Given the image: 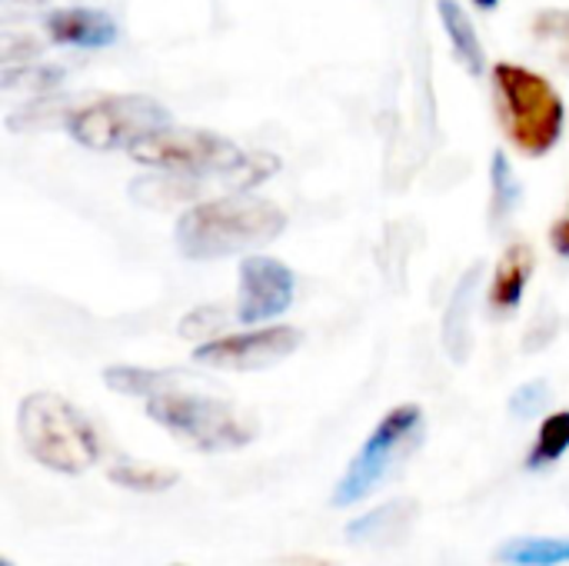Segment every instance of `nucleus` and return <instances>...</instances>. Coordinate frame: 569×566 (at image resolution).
I'll return each mask as SVG.
<instances>
[{"label":"nucleus","instance_id":"1","mask_svg":"<svg viewBox=\"0 0 569 566\" xmlns=\"http://www.w3.org/2000/svg\"><path fill=\"white\" fill-rule=\"evenodd\" d=\"M287 230V217L277 203L253 193L210 197L190 207L177 220V250L187 260H223L257 250Z\"/></svg>","mask_w":569,"mask_h":566},{"label":"nucleus","instance_id":"2","mask_svg":"<svg viewBox=\"0 0 569 566\" xmlns=\"http://www.w3.org/2000/svg\"><path fill=\"white\" fill-rule=\"evenodd\" d=\"M17 430L27 447V454L57 474H83L100 457V440L90 427V420L60 394L37 390L23 397L17 414Z\"/></svg>","mask_w":569,"mask_h":566},{"label":"nucleus","instance_id":"3","mask_svg":"<svg viewBox=\"0 0 569 566\" xmlns=\"http://www.w3.org/2000/svg\"><path fill=\"white\" fill-rule=\"evenodd\" d=\"M493 90L510 143L527 157H547L560 143L567 123V107L557 87L520 63H497Z\"/></svg>","mask_w":569,"mask_h":566},{"label":"nucleus","instance_id":"4","mask_svg":"<svg viewBox=\"0 0 569 566\" xmlns=\"http://www.w3.org/2000/svg\"><path fill=\"white\" fill-rule=\"evenodd\" d=\"M147 417L203 454L240 450L257 437V424L237 407L217 397L180 390L177 384L147 400Z\"/></svg>","mask_w":569,"mask_h":566},{"label":"nucleus","instance_id":"5","mask_svg":"<svg viewBox=\"0 0 569 566\" xmlns=\"http://www.w3.org/2000/svg\"><path fill=\"white\" fill-rule=\"evenodd\" d=\"M420 437H423V410L417 404L393 407L367 437L347 474L340 477L333 490V507L360 504L363 497L380 490L400 470V464L417 450Z\"/></svg>","mask_w":569,"mask_h":566},{"label":"nucleus","instance_id":"6","mask_svg":"<svg viewBox=\"0 0 569 566\" xmlns=\"http://www.w3.org/2000/svg\"><path fill=\"white\" fill-rule=\"evenodd\" d=\"M167 123H170L167 107L147 93L100 97L67 117L70 137L90 150H130L147 133H153Z\"/></svg>","mask_w":569,"mask_h":566},{"label":"nucleus","instance_id":"7","mask_svg":"<svg viewBox=\"0 0 569 566\" xmlns=\"http://www.w3.org/2000/svg\"><path fill=\"white\" fill-rule=\"evenodd\" d=\"M130 157L160 173H187V177H210L240 167L250 153L223 133L193 130V127H160L147 133L140 143L130 147Z\"/></svg>","mask_w":569,"mask_h":566},{"label":"nucleus","instance_id":"8","mask_svg":"<svg viewBox=\"0 0 569 566\" xmlns=\"http://www.w3.org/2000/svg\"><path fill=\"white\" fill-rule=\"evenodd\" d=\"M280 170V160L273 153H250L240 167L227 173H210V177H187V173H160V177H140L130 183V197L143 207H173V203H190V200H210L207 193L213 190H253L267 177Z\"/></svg>","mask_w":569,"mask_h":566},{"label":"nucleus","instance_id":"9","mask_svg":"<svg viewBox=\"0 0 569 566\" xmlns=\"http://www.w3.org/2000/svg\"><path fill=\"white\" fill-rule=\"evenodd\" d=\"M303 344L297 327H263L230 337H213L193 350V360L213 370H263L287 360Z\"/></svg>","mask_w":569,"mask_h":566},{"label":"nucleus","instance_id":"10","mask_svg":"<svg viewBox=\"0 0 569 566\" xmlns=\"http://www.w3.org/2000/svg\"><path fill=\"white\" fill-rule=\"evenodd\" d=\"M297 277L293 270L277 257H247L240 264V304L237 320L240 324H267L293 304Z\"/></svg>","mask_w":569,"mask_h":566},{"label":"nucleus","instance_id":"11","mask_svg":"<svg viewBox=\"0 0 569 566\" xmlns=\"http://www.w3.org/2000/svg\"><path fill=\"white\" fill-rule=\"evenodd\" d=\"M47 33L53 43L63 47H80V50H100L117 43V23L103 10L93 7H67L53 10L47 17Z\"/></svg>","mask_w":569,"mask_h":566},{"label":"nucleus","instance_id":"12","mask_svg":"<svg viewBox=\"0 0 569 566\" xmlns=\"http://www.w3.org/2000/svg\"><path fill=\"white\" fill-rule=\"evenodd\" d=\"M480 270L483 267L473 264L460 277V284L450 294L447 314H443V347H447V354L457 364H463L470 357V347H473V327H470V320H473V307H477V297H480Z\"/></svg>","mask_w":569,"mask_h":566},{"label":"nucleus","instance_id":"13","mask_svg":"<svg viewBox=\"0 0 569 566\" xmlns=\"http://www.w3.org/2000/svg\"><path fill=\"white\" fill-rule=\"evenodd\" d=\"M533 267H537V254L527 240H513L493 270V284H490V307L497 314H513L523 300L527 284L533 280Z\"/></svg>","mask_w":569,"mask_h":566},{"label":"nucleus","instance_id":"14","mask_svg":"<svg viewBox=\"0 0 569 566\" xmlns=\"http://www.w3.org/2000/svg\"><path fill=\"white\" fill-rule=\"evenodd\" d=\"M413 517H417L413 500H390V504L363 514L360 520H353L347 527V540L357 547H393L410 530Z\"/></svg>","mask_w":569,"mask_h":566},{"label":"nucleus","instance_id":"15","mask_svg":"<svg viewBox=\"0 0 569 566\" xmlns=\"http://www.w3.org/2000/svg\"><path fill=\"white\" fill-rule=\"evenodd\" d=\"M437 13H440V23L447 30V40H450L457 60L463 63V70L473 73V77H480L483 67H487V50H483V40H480L470 13L457 0H437Z\"/></svg>","mask_w":569,"mask_h":566},{"label":"nucleus","instance_id":"16","mask_svg":"<svg viewBox=\"0 0 569 566\" xmlns=\"http://www.w3.org/2000/svg\"><path fill=\"white\" fill-rule=\"evenodd\" d=\"M497 560L507 566H563L569 564V540L557 537H517L497 550Z\"/></svg>","mask_w":569,"mask_h":566},{"label":"nucleus","instance_id":"17","mask_svg":"<svg viewBox=\"0 0 569 566\" xmlns=\"http://www.w3.org/2000/svg\"><path fill=\"white\" fill-rule=\"evenodd\" d=\"M103 384L123 397H157L160 390L173 387L177 377L173 374H160V370H147V367H110L103 370Z\"/></svg>","mask_w":569,"mask_h":566},{"label":"nucleus","instance_id":"18","mask_svg":"<svg viewBox=\"0 0 569 566\" xmlns=\"http://www.w3.org/2000/svg\"><path fill=\"white\" fill-rule=\"evenodd\" d=\"M530 33L550 60L569 70V10L563 7L540 10L530 23Z\"/></svg>","mask_w":569,"mask_h":566},{"label":"nucleus","instance_id":"19","mask_svg":"<svg viewBox=\"0 0 569 566\" xmlns=\"http://www.w3.org/2000/svg\"><path fill=\"white\" fill-rule=\"evenodd\" d=\"M569 450V410L560 414H550L543 424H540V434H537V444L527 457V467L530 470H543L550 464H557L563 454Z\"/></svg>","mask_w":569,"mask_h":566},{"label":"nucleus","instance_id":"20","mask_svg":"<svg viewBox=\"0 0 569 566\" xmlns=\"http://www.w3.org/2000/svg\"><path fill=\"white\" fill-rule=\"evenodd\" d=\"M110 480L123 490L137 494H163L177 484V470L170 467H150V464H113Z\"/></svg>","mask_w":569,"mask_h":566},{"label":"nucleus","instance_id":"21","mask_svg":"<svg viewBox=\"0 0 569 566\" xmlns=\"http://www.w3.org/2000/svg\"><path fill=\"white\" fill-rule=\"evenodd\" d=\"M490 183H493V207H490V210H493V224H503V220L517 210V203H520V197H523L520 177H517V170L510 167V160H507L503 150L493 153Z\"/></svg>","mask_w":569,"mask_h":566},{"label":"nucleus","instance_id":"22","mask_svg":"<svg viewBox=\"0 0 569 566\" xmlns=\"http://www.w3.org/2000/svg\"><path fill=\"white\" fill-rule=\"evenodd\" d=\"M547 404H550V384H547V380H530V384H523V387L513 390V397H510V414H513L517 420H530V417H537Z\"/></svg>","mask_w":569,"mask_h":566},{"label":"nucleus","instance_id":"23","mask_svg":"<svg viewBox=\"0 0 569 566\" xmlns=\"http://www.w3.org/2000/svg\"><path fill=\"white\" fill-rule=\"evenodd\" d=\"M220 327H227V310L223 307H197V310H190L180 320V334L183 337H193V340H200V337L213 340V334Z\"/></svg>","mask_w":569,"mask_h":566},{"label":"nucleus","instance_id":"24","mask_svg":"<svg viewBox=\"0 0 569 566\" xmlns=\"http://www.w3.org/2000/svg\"><path fill=\"white\" fill-rule=\"evenodd\" d=\"M550 244H553V250H557L560 257H569V207L567 214L550 227Z\"/></svg>","mask_w":569,"mask_h":566},{"label":"nucleus","instance_id":"25","mask_svg":"<svg viewBox=\"0 0 569 566\" xmlns=\"http://www.w3.org/2000/svg\"><path fill=\"white\" fill-rule=\"evenodd\" d=\"M473 3H477L480 10H493V7H497L500 0H473Z\"/></svg>","mask_w":569,"mask_h":566}]
</instances>
